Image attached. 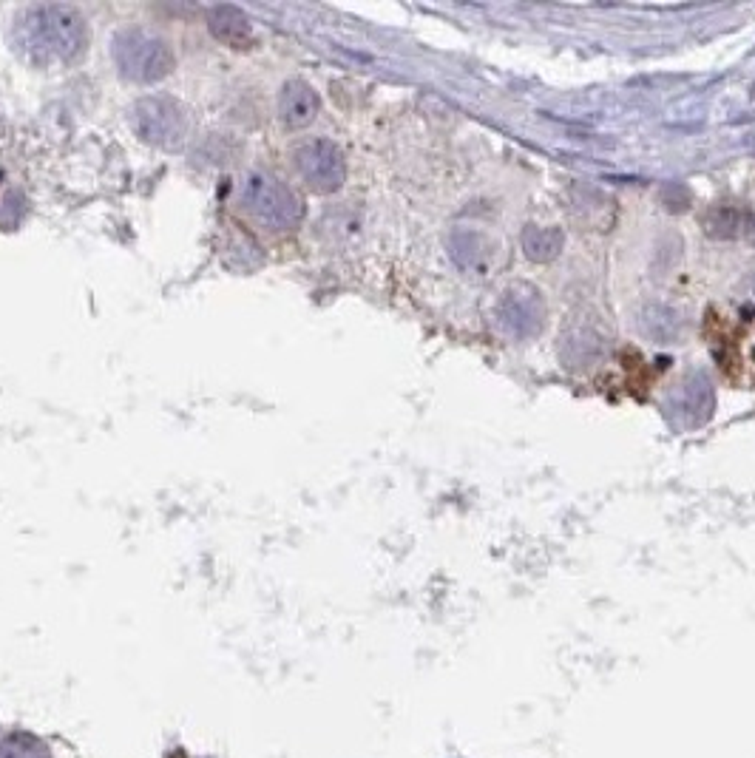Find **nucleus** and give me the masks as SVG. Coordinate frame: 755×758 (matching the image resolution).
<instances>
[{"label": "nucleus", "mask_w": 755, "mask_h": 758, "mask_svg": "<svg viewBox=\"0 0 755 758\" xmlns=\"http://www.w3.org/2000/svg\"><path fill=\"white\" fill-rule=\"evenodd\" d=\"M86 18L63 3H37L23 9L12 26L15 52L35 69H66L88 49Z\"/></svg>", "instance_id": "nucleus-1"}, {"label": "nucleus", "mask_w": 755, "mask_h": 758, "mask_svg": "<svg viewBox=\"0 0 755 758\" xmlns=\"http://www.w3.org/2000/svg\"><path fill=\"white\" fill-rule=\"evenodd\" d=\"M242 205L262 228L273 233L299 228L304 219V199L270 171L247 174L242 182Z\"/></svg>", "instance_id": "nucleus-2"}, {"label": "nucleus", "mask_w": 755, "mask_h": 758, "mask_svg": "<svg viewBox=\"0 0 755 758\" xmlns=\"http://www.w3.org/2000/svg\"><path fill=\"white\" fill-rule=\"evenodd\" d=\"M111 54L117 71L131 83H159L176 66L174 49L168 40L151 35L145 29H123L111 43Z\"/></svg>", "instance_id": "nucleus-3"}, {"label": "nucleus", "mask_w": 755, "mask_h": 758, "mask_svg": "<svg viewBox=\"0 0 755 758\" xmlns=\"http://www.w3.org/2000/svg\"><path fill=\"white\" fill-rule=\"evenodd\" d=\"M131 125L145 145L174 151L188 140L191 120L185 106L168 94H148L131 106Z\"/></svg>", "instance_id": "nucleus-4"}, {"label": "nucleus", "mask_w": 755, "mask_h": 758, "mask_svg": "<svg viewBox=\"0 0 755 758\" xmlns=\"http://www.w3.org/2000/svg\"><path fill=\"white\" fill-rule=\"evenodd\" d=\"M296 168L299 177L316 194H335L347 179V159L333 140H307L296 148Z\"/></svg>", "instance_id": "nucleus-5"}, {"label": "nucleus", "mask_w": 755, "mask_h": 758, "mask_svg": "<svg viewBox=\"0 0 755 758\" xmlns=\"http://www.w3.org/2000/svg\"><path fill=\"white\" fill-rule=\"evenodd\" d=\"M500 324L517 338H534L540 335L545 324L543 296L531 284H511L497 304Z\"/></svg>", "instance_id": "nucleus-6"}, {"label": "nucleus", "mask_w": 755, "mask_h": 758, "mask_svg": "<svg viewBox=\"0 0 755 758\" xmlns=\"http://www.w3.org/2000/svg\"><path fill=\"white\" fill-rule=\"evenodd\" d=\"M670 412L687 429L702 426L713 415V387H710V381L704 378L702 372L687 375L685 381L676 387L673 398H670Z\"/></svg>", "instance_id": "nucleus-7"}, {"label": "nucleus", "mask_w": 755, "mask_h": 758, "mask_svg": "<svg viewBox=\"0 0 755 758\" xmlns=\"http://www.w3.org/2000/svg\"><path fill=\"white\" fill-rule=\"evenodd\" d=\"M318 94L316 89L307 83V80H287L284 86H281L279 94V114L284 125H290V128H304V125H310L316 120L318 114Z\"/></svg>", "instance_id": "nucleus-8"}, {"label": "nucleus", "mask_w": 755, "mask_h": 758, "mask_svg": "<svg viewBox=\"0 0 755 758\" xmlns=\"http://www.w3.org/2000/svg\"><path fill=\"white\" fill-rule=\"evenodd\" d=\"M208 29L219 43H228L233 49H245V43L253 37L250 18L239 6H213L208 12Z\"/></svg>", "instance_id": "nucleus-9"}, {"label": "nucleus", "mask_w": 755, "mask_h": 758, "mask_svg": "<svg viewBox=\"0 0 755 758\" xmlns=\"http://www.w3.org/2000/svg\"><path fill=\"white\" fill-rule=\"evenodd\" d=\"M605 341L591 327H577L562 338V358L568 367H591L602 358Z\"/></svg>", "instance_id": "nucleus-10"}, {"label": "nucleus", "mask_w": 755, "mask_h": 758, "mask_svg": "<svg viewBox=\"0 0 755 758\" xmlns=\"http://www.w3.org/2000/svg\"><path fill=\"white\" fill-rule=\"evenodd\" d=\"M562 242H565V236H562L560 228L528 225V228L523 230V250H526V256L531 262H540V265L560 256Z\"/></svg>", "instance_id": "nucleus-11"}, {"label": "nucleus", "mask_w": 755, "mask_h": 758, "mask_svg": "<svg viewBox=\"0 0 755 758\" xmlns=\"http://www.w3.org/2000/svg\"><path fill=\"white\" fill-rule=\"evenodd\" d=\"M639 327H642L653 341H676V338H679V330H682V318L676 316L670 307L650 304V307L642 310Z\"/></svg>", "instance_id": "nucleus-12"}, {"label": "nucleus", "mask_w": 755, "mask_h": 758, "mask_svg": "<svg viewBox=\"0 0 755 758\" xmlns=\"http://www.w3.org/2000/svg\"><path fill=\"white\" fill-rule=\"evenodd\" d=\"M449 250H452V259L463 270H477L483 265V242L477 233H469V230H455L452 239H449Z\"/></svg>", "instance_id": "nucleus-13"}, {"label": "nucleus", "mask_w": 755, "mask_h": 758, "mask_svg": "<svg viewBox=\"0 0 755 758\" xmlns=\"http://www.w3.org/2000/svg\"><path fill=\"white\" fill-rule=\"evenodd\" d=\"M0 758H52L46 744L29 733H12L0 741Z\"/></svg>", "instance_id": "nucleus-14"}, {"label": "nucleus", "mask_w": 755, "mask_h": 758, "mask_svg": "<svg viewBox=\"0 0 755 758\" xmlns=\"http://www.w3.org/2000/svg\"><path fill=\"white\" fill-rule=\"evenodd\" d=\"M741 228V216H738L736 208H730V205H721V208H713V211L707 213V219H704V230H707V236H713V239H733Z\"/></svg>", "instance_id": "nucleus-15"}, {"label": "nucleus", "mask_w": 755, "mask_h": 758, "mask_svg": "<svg viewBox=\"0 0 755 758\" xmlns=\"http://www.w3.org/2000/svg\"><path fill=\"white\" fill-rule=\"evenodd\" d=\"M747 236H750V245L755 247V219H753V225H750V230H747Z\"/></svg>", "instance_id": "nucleus-16"}, {"label": "nucleus", "mask_w": 755, "mask_h": 758, "mask_svg": "<svg viewBox=\"0 0 755 758\" xmlns=\"http://www.w3.org/2000/svg\"><path fill=\"white\" fill-rule=\"evenodd\" d=\"M753 290H755V279H753Z\"/></svg>", "instance_id": "nucleus-17"}]
</instances>
